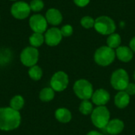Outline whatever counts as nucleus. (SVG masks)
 I'll return each mask as SVG.
<instances>
[{"mask_svg":"<svg viewBox=\"0 0 135 135\" xmlns=\"http://www.w3.org/2000/svg\"><path fill=\"white\" fill-rule=\"evenodd\" d=\"M21 123L19 112L10 107L0 108V131H12L17 129Z\"/></svg>","mask_w":135,"mask_h":135,"instance_id":"obj_1","label":"nucleus"},{"mask_svg":"<svg viewBox=\"0 0 135 135\" xmlns=\"http://www.w3.org/2000/svg\"><path fill=\"white\" fill-rule=\"evenodd\" d=\"M116 57L115 51L108 46H102L96 50L94 61L100 66H108L112 64Z\"/></svg>","mask_w":135,"mask_h":135,"instance_id":"obj_2","label":"nucleus"},{"mask_svg":"<svg viewBox=\"0 0 135 135\" xmlns=\"http://www.w3.org/2000/svg\"><path fill=\"white\" fill-rule=\"evenodd\" d=\"M111 114L106 106H97L91 114V121L98 129H104L109 121Z\"/></svg>","mask_w":135,"mask_h":135,"instance_id":"obj_3","label":"nucleus"},{"mask_svg":"<svg viewBox=\"0 0 135 135\" xmlns=\"http://www.w3.org/2000/svg\"><path fill=\"white\" fill-rule=\"evenodd\" d=\"M73 89L77 97L81 99V100H90L94 92L91 82L83 78L77 80L74 82Z\"/></svg>","mask_w":135,"mask_h":135,"instance_id":"obj_4","label":"nucleus"},{"mask_svg":"<svg viewBox=\"0 0 135 135\" xmlns=\"http://www.w3.org/2000/svg\"><path fill=\"white\" fill-rule=\"evenodd\" d=\"M94 28L101 35H111L115 32L116 25L112 18L108 16H100L95 20Z\"/></svg>","mask_w":135,"mask_h":135,"instance_id":"obj_5","label":"nucleus"},{"mask_svg":"<svg viewBox=\"0 0 135 135\" xmlns=\"http://www.w3.org/2000/svg\"><path fill=\"white\" fill-rule=\"evenodd\" d=\"M129 75L124 69H118L115 70L110 79L112 88L117 91H124L130 83Z\"/></svg>","mask_w":135,"mask_h":135,"instance_id":"obj_6","label":"nucleus"},{"mask_svg":"<svg viewBox=\"0 0 135 135\" xmlns=\"http://www.w3.org/2000/svg\"><path fill=\"white\" fill-rule=\"evenodd\" d=\"M39 55L40 53L37 48L32 46L26 47L21 52L20 60L24 66L31 67L36 65L39 60Z\"/></svg>","mask_w":135,"mask_h":135,"instance_id":"obj_7","label":"nucleus"},{"mask_svg":"<svg viewBox=\"0 0 135 135\" xmlns=\"http://www.w3.org/2000/svg\"><path fill=\"white\" fill-rule=\"evenodd\" d=\"M50 85L51 88H52L55 92L60 93L64 91L69 85V77L67 74L61 70L55 72L51 78Z\"/></svg>","mask_w":135,"mask_h":135,"instance_id":"obj_8","label":"nucleus"},{"mask_svg":"<svg viewBox=\"0 0 135 135\" xmlns=\"http://www.w3.org/2000/svg\"><path fill=\"white\" fill-rule=\"evenodd\" d=\"M30 13L31 9L29 4L23 1L15 2L10 8L11 15L17 20H24L27 18L30 15Z\"/></svg>","mask_w":135,"mask_h":135,"instance_id":"obj_9","label":"nucleus"},{"mask_svg":"<svg viewBox=\"0 0 135 135\" xmlns=\"http://www.w3.org/2000/svg\"><path fill=\"white\" fill-rule=\"evenodd\" d=\"M28 24L30 28L33 31V32H38L43 34L47 31L48 23L45 17H44L40 13H36L29 17Z\"/></svg>","mask_w":135,"mask_h":135,"instance_id":"obj_10","label":"nucleus"},{"mask_svg":"<svg viewBox=\"0 0 135 135\" xmlns=\"http://www.w3.org/2000/svg\"><path fill=\"white\" fill-rule=\"evenodd\" d=\"M62 35L59 28L56 27H52L44 33V42L47 45L50 47H55L60 44L62 39Z\"/></svg>","mask_w":135,"mask_h":135,"instance_id":"obj_11","label":"nucleus"},{"mask_svg":"<svg viewBox=\"0 0 135 135\" xmlns=\"http://www.w3.org/2000/svg\"><path fill=\"white\" fill-rule=\"evenodd\" d=\"M110 93L104 89H99L93 92L92 102L97 106H105L110 100Z\"/></svg>","mask_w":135,"mask_h":135,"instance_id":"obj_12","label":"nucleus"},{"mask_svg":"<svg viewBox=\"0 0 135 135\" xmlns=\"http://www.w3.org/2000/svg\"><path fill=\"white\" fill-rule=\"evenodd\" d=\"M104 129L109 134L118 135L124 130V123L119 119H111Z\"/></svg>","mask_w":135,"mask_h":135,"instance_id":"obj_13","label":"nucleus"},{"mask_svg":"<svg viewBox=\"0 0 135 135\" xmlns=\"http://www.w3.org/2000/svg\"><path fill=\"white\" fill-rule=\"evenodd\" d=\"M45 18L47 23L53 26H57L62 21V15L61 12L55 8H51L47 9L45 14Z\"/></svg>","mask_w":135,"mask_h":135,"instance_id":"obj_14","label":"nucleus"},{"mask_svg":"<svg viewBox=\"0 0 135 135\" xmlns=\"http://www.w3.org/2000/svg\"><path fill=\"white\" fill-rule=\"evenodd\" d=\"M115 55L118 59L123 62H129L134 57V52L130 47L120 46L115 49Z\"/></svg>","mask_w":135,"mask_h":135,"instance_id":"obj_15","label":"nucleus"},{"mask_svg":"<svg viewBox=\"0 0 135 135\" xmlns=\"http://www.w3.org/2000/svg\"><path fill=\"white\" fill-rule=\"evenodd\" d=\"M131 101V96L125 91H119L114 97L115 105L120 109L127 108Z\"/></svg>","mask_w":135,"mask_h":135,"instance_id":"obj_16","label":"nucleus"},{"mask_svg":"<svg viewBox=\"0 0 135 135\" xmlns=\"http://www.w3.org/2000/svg\"><path fill=\"white\" fill-rule=\"evenodd\" d=\"M55 117L61 123H68L72 119V113L66 108H59L55 111Z\"/></svg>","mask_w":135,"mask_h":135,"instance_id":"obj_17","label":"nucleus"},{"mask_svg":"<svg viewBox=\"0 0 135 135\" xmlns=\"http://www.w3.org/2000/svg\"><path fill=\"white\" fill-rule=\"evenodd\" d=\"M55 92L51 87H45L42 89L39 94V98L43 102H49L51 101L55 98Z\"/></svg>","mask_w":135,"mask_h":135,"instance_id":"obj_18","label":"nucleus"},{"mask_svg":"<svg viewBox=\"0 0 135 135\" xmlns=\"http://www.w3.org/2000/svg\"><path fill=\"white\" fill-rule=\"evenodd\" d=\"M121 42H122V39L120 35L115 32L109 35L108 37L107 38V46H108L109 47L114 50L120 47Z\"/></svg>","mask_w":135,"mask_h":135,"instance_id":"obj_19","label":"nucleus"},{"mask_svg":"<svg viewBox=\"0 0 135 135\" xmlns=\"http://www.w3.org/2000/svg\"><path fill=\"white\" fill-rule=\"evenodd\" d=\"M25 106V99L21 95H16L12 97L9 101V107L13 110L19 112Z\"/></svg>","mask_w":135,"mask_h":135,"instance_id":"obj_20","label":"nucleus"},{"mask_svg":"<svg viewBox=\"0 0 135 135\" xmlns=\"http://www.w3.org/2000/svg\"><path fill=\"white\" fill-rule=\"evenodd\" d=\"M29 44L33 47H39L44 43V36L42 33L33 32L28 39Z\"/></svg>","mask_w":135,"mask_h":135,"instance_id":"obj_21","label":"nucleus"},{"mask_svg":"<svg viewBox=\"0 0 135 135\" xmlns=\"http://www.w3.org/2000/svg\"><path fill=\"white\" fill-rule=\"evenodd\" d=\"M29 78L33 81H40L43 77V70L40 66L35 65L29 67L28 71Z\"/></svg>","mask_w":135,"mask_h":135,"instance_id":"obj_22","label":"nucleus"},{"mask_svg":"<svg viewBox=\"0 0 135 135\" xmlns=\"http://www.w3.org/2000/svg\"><path fill=\"white\" fill-rule=\"evenodd\" d=\"M93 109L94 108L93 106V102H90L89 100H82L79 105V112L84 115H91Z\"/></svg>","mask_w":135,"mask_h":135,"instance_id":"obj_23","label":"nucleus"},{"mask_svg":"<svg viewBox=\"0 0 135 135\" xmlns=\"http://www.w3.org/2000/svg\"><path fill=\"white\" fill-rule=\"evenodd\" d=\"M11 51L7 48L0 49V64H6L10 61Z\"/></svg>","mask_w":135,"mask_h":135,"instance_id":"obj_24","label":"nucleus"},{"mask_svg":"<svg viewBox=\"0 0 135 135\" xmlns=\"http://www.w3.org/2000/svg\"><path fill=\"white\" fill-rule=\"evenodd\" d=\"M29 6L32 11L40 12L44 7V2L42 0H31L29 2Z\"/></svg>","mask_w":135,"mask_h":135,"instance_id":"obj_25","label":"nucleus"},{"mask_svg":"<svg viewBox=\"0 0 135 135\" xmlns=\"http://www.w3.org/2000/svg\"><path fill=\"white\" fill-rule=\"evenodd\" d=\"M81 25L83 28L89 29L94 27L95 20L90 16H85L81 19Z\"/></svg>","mask_w":135,"mask_h":135,"instance_id":"obj_26","label":"nucleus"},{"mask_svg":"<svg viewBox=\"0 0 135 135\" xmlns=\"http://www.w3.org/2000/svg\"><path fill=\"white\" fill-rule=\"evenodd\" d=\"M60 31L63 37H69L73 34L74 28L70 25H65L61 28Z\"/></svg>","mask_w":135,"mask_h":135,"instance_id":"obj_27","label":"nucleus"},{"mask_svg":"<svg viewBox=\"0 0 135 135\" xmlns=\"http://www.w3.org/2000/svg\"><path fill=\"white\" fill-rule=\"evenodd\" d=\"M128 95L134 96L135 95V84L134 83H129L127 86L126 89L124 90Z\"/></svg>","mask_w":135,"mask_h":135,"instance_id":"obj_28","label":"nucleus"},{"mask_svg":"<svg viewBox=\"0 0 135 135\" xmlns=\"http://www.w3.org/2000/svg\"><path fill=\"white\" fill-rule=\"evenodd\" d=\"M74 2L79 7H85L90 2V0H74Z\"/></svg>","mask_w":135,"mask_h":135,"instance_id":"obj_29","label":"nucleus"},{"mask_svg":"<svg viewBox=\"0 0 135 135\" xmlns=\"http://www.w3.org/2000/svg\"><path fill=\"white\" fill-rule=\"evenodd\" d=\"M130 47L133 51V52L135 53V36H134L130 41Z\"/></svg>","mask_w":135,"mask_h":135,"instance_id":"obj_30","label":"nucleus"},{"mask_svg":"<svg viewBox=\"0 0 135 135\" xmlns=\"http://www.w3.org/2000/svg\"><path fill=\"white\" fill-rule=\"evenodd\" d=\"M86 135H104L102 134L101 133H100V132H98V131H89L88 134Z\"/></svg>","mask_w":135,"mask_h":135,"instance_id":"obj_31","label":"nucleus"},{"mask_svg":"<svg viewBox=\"0 0 135 135\" xmlns=\"http://www.w3.org/2000/svg\"><path fill=\"white\" fill-rule=\"evenodd\" d=\"M134 81H135V70H134Z\"/></svg>","mask_w":135,"mask_h":135,"instance_id":"obj_32","label":"nucleus"},{"mask_svg":"<svg viewBox=\"0 0 135 135\" xmlns=\"http://www.w3.org/2000/svg\"><path fill=\"white\" fill-rule=\"evenodd\" d=\"M9 1H13V2H17V0H9Z\"/></svg>","mask_w":135,"mask_h":135,"instance_id":"obj_33","label":"nucleus"}]
</instances>
